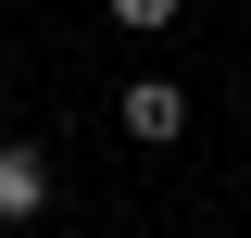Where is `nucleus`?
<instances>
[{"instance_id": "nucleus-1", "label": "nucleus", "mask_w": 251, "mask_h": 238, "mask_svg": "<svg viewBox=\"0 0 251 238\" xmlns=\"http://www.w3.org/2000/svg\"><path fill=\"white\" fill-rule=\"evenodd\" d=\"M38 201H50V150H25V138H0V226H25Z\"/></svg>"}, {"instance_id": "nucleus-2", "label": "nucleus", "mask_w": 251, "mask_h": 238, "mask_svg": "<svg viewBox=\"0 0 251 238\" xmlns=\"http://www.w3.org/2000/svg\"><path fill=\"white\" fill-rule=\"evenodd\" d=\"M126 125H138V138H188V100L176 88H126Z\"/></svg>"}, {"instance_id": "nucleus-3", "label": "nucleus", "mask_w": 251, "mask_h": 238, "mask_svg": "<svg viewBox=\"0 0 251 238\" xmlns=\"http://www.w3.org/2000/svg\"><path fill=\"white\" fill-rule=\"evenodd\" d=\"M163 13H176V0H113V25H163Z\"/></svg>"}]
</instances>
